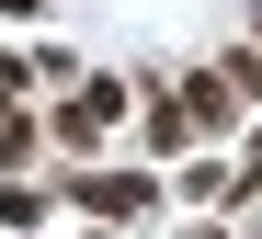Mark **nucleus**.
I'll return each mask as SVG.
<instances>
[{"label": "nucleus", "mask_w": 262, "mask_h": 239, "mask_svg": "<svg viewBox=\"0 0 262 239\" xmlns=\"http://www.w3.org/2000/svg\"><path fill=\"white\" fill-rule=\"evenodd\" d=\"M137 137H148L160 160H183V148H194V125H183V103H171V91H148V103H137Z\"/></svg>", "instance_id": "20e7f679"}, {"label": "nucleus", "mask_w": 262, "mask_h": 239, "mask_svg": "<svg viewBox=\"0 0 262 239\" xmlns=\"http://www.w3.org/2000/svg\"><path fill=\"white\" fill-rule=\"evenodd\" d=\"M171 103H183L194 137H228V125H239V91L216 80V69H183V80H171Z\"/></svg>", "instance_id": "7ed1b4c3"}, {"label": "nucleus", "mask_w": 262, "mask_h": 239, "mask_svg": "<svg viewBox=\"0 0 262 239\" xmlns=\"http://www.w3.org/2000/svg\"><path fill=\"white\" fill-rule=\"evenodd\" d=\"M34 148H46V125H34V114H12V125H0V171H23Z\"/></svg>", "instance_id": "0eeeda50"}, {"label": "nucleus", "mask_w": 262, "mask_h": 239, "mask_svg": "<svg viewBox=\"0 0 262 239\" xmlns=\"http://www.w3.org/2000/svg\"><path fill=\"white\" fill-rule=\"evenodd\" d=\"M57 194H34V182H0V228H46Z\"/></svg>", "instance_id": "39448f33"}, {"label": "nucleus", "mask_w": 262, "mask_h": 239, "mask_svg": "<svg viewBox=\"0 0 262 239\" xmlns=\"http://www.w3.org/2000/svg\"><path fill=\"white\" fill-rule=\"evenodd\" d=\"M125 114H137V91H125L114 69H92V80H69V91H57V114H46V137H57V148H69L80 171H92V148H103V137H114Z\"/></svg>", "instance_id": "f257e3e1"}, {"label": "nucleus", "mask_w": 262, "mask_h": 239, "mask_svg": "<svg viewBox=\"0 0 262 239\" xmlns=\"http://www.w3.org/2000/svg\"><path fill=\"white\" fill-rule=\"evenodd\" d=\"M160 194H171L160 171H69V182H57V205H80V216H103V228H125V216H148Z\"/></svg>", "instance_id": "f03ea898"}, {"label": "nucleus", "mask_w": 262, "mask_h": 239, "mask_svg": "<svg viewBox=\"0 0 262 239\" xmlns=\"http://www.w3.org/2000/svg\"><path fill=\"white\" fill-rule=\"evenodd\" d=\"M251 46H262V12H251Z\"/></svg>", "instance_id": "9d476101"}, {"label": "nucleus", "mask_w": 262, "mask_h": 239, "mask_svg": "<svg viewBox=\"0 0 262 239\" xmlns=\"http://www.w3.org/2000/svg\"><path fill=\"white\" fill-rule=\"evenodd\" d=\"M12 114H23V91H12V80H0V125H12Z\"/></svg>", "instance_id": "1a4fd4ad"}, {"label": "nucleus", "mask_w": 262, "mask_h": 239, "mask_svg": "<svg viewBox=\"0 0 262 239\" xmlns=\"http://www.w3.org/2000/svg\"><path fill=\"white\" fill-rule=\"evenodd\" d=\"M205 69H216V80H228V91H239V103H262V46H228V57H205Z\"/></svg>", "instance_id": "423d86ee"}, {"label": "nucleus", "mask_w": 262, "mask_h": 239, "mask_svg": "<svg viewBox=\"0 0 262 239\" xmlns=\"http://www.w3.org/2000/svg\"><path fill=\"white\" fill-rule=\"evenodd\" d=\"M34 12H46V0H0V23H34Z\"/></svg>", "instance_id": "6e6552de"}]
</instances>
